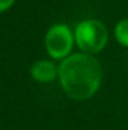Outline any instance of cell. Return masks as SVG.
Instances as JSON below:
<instances>
[{
  "label": "cell",
  "mask_w": 128,
  "mask_h": 130,
  "mask_svg": "<svg viewBox=\"0 0 128 130\" xmlns=\"http://www.w3.org/2000/svg\"><path fill=\"white\" fill-rule=\"evenodd\" d=\"M62 89L73 100H88L100 86L102 68L99 61L90 54H73L66 57L58 68Z\"/></svg>",
  "instance_id": "1"
},
{
  "label": "cell",
  "mask_w": 128,
  "mask_h": 130,
  "mask_svg": "<svg viewBox=\"0 0 128 130\" xmlns=\"http://www.w3.org/2000/svg\"><path fill=\"white\" fill-rule=\"evenodd\" d=\"M74 40L84 53H98L106 46L108 29L100 21L85 20L76 28Z\"/></svg>",
  "instance_id": "2"
},
{
  "label": "cell",
  "mask_w": 128,
  "mask_h": 130,
  "mask_svg": "<svg viewBox=\"0 0 128 130\" xmlns=\"http://www.w3.org/2000/svg\"><path fill=\"white\" fill-rule=\"evenodd\" d=\"M73 35L68 25L57 24L45 35V48L54 58H65L72 51Z\"/></svg>",
  "instance_id": "3"
},
{
  "label": "cell",
  "mask_w": 128,
  "mask_h": 130,
  "mask_svg": "<svg viewBox=\"0 0 128 130\" xmlns=\"http://www.w3.org/2000/svg\"><path fill=\"white\" fill-rule=\"evenodd\" d=\"M30 73L37 82H50V80H54L58 75V69L54 67L53 62L50 61H37V62L33 64V67L30 68Z\"/></svg>",
  "instance_id": "4"
},
{
  "label": "cell",
  "mask_w": 128,
  "mask_h": 130,
  "mask_svg": "<svg viewBox=\"0 0 128 130\" xmlns=\"http://www.w3.org/2000/svg\"><path fill=\"white\" fill-rule=\"evenodd\" d=\"M114 35L118 43L128 47V18L121 20L114 28Z\"/></svg>",
  "instance_id": "5"
},
{
  "label": "cell",
  "mask_w": 128,
  "mask_h": 130,
  "mask_svg": "<svg viewBox=\"0 0 128 130\" xmlns=\"http://www.w3.org/2000/svg\"><path fill=\"white\" fill-rule=\"evenodd\" d=\"M13 3H14V0H0V13L8 10L13 6Z\"/></svg>",
  "instance_id": "6"
}]
</instances>
